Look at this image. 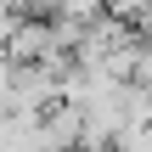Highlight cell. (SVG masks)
<instances>
[{
    "instance_id": "cell-2",
    "label": "cell",
    "mask_w": 152,
    "mask_h": 152,
    "mask_svg": "<svg viewBox=\"0 0 152 152\" xmlns=\"http://www.w3.org/2000/svg\"><path fill=\"white\" fill-rule=\"evenodd\" d=\"M130 28H135V34H152V0H147V6H141V17H135Z\"/></svg>"
},
{
    "instance_id": "cell-3",
    "label": "cell",
    "mask_w": 152,
    "mask_h": 152,
    "mask_svg": "<svg viewBox=\"0 0 152 152\" xmlns=\"http://www.w3.org/2000/svg\"><path fill=\"white\" fill-rule=\"evenodd\" d=\"M11 6H17V11H39V0H11Z\"/></svg>"
},
{
    "instance_id": "cell-1",
    "label": "cell",
    "mask_w": 152,
    "mask_h": 152,
    "mask_svg": "<svg viewBox=\"0 0 152 152\" xmlns=\"http://www.w3.org/2000/svg\"><path fill=\"white\" fill-rule=\"evenodd\" d=\"M39 11H51V17H73V23H90V17L107 11V0H39Z\"/></svg>"
}]
</instances>
